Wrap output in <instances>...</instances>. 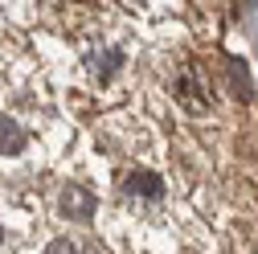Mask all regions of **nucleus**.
I'll return each mask as SVG.
<instances>
[{"label":"nucleus","mask_w":258,"mask_h":254,"mask_svg":"<svg viewBox=\"0 0 258 254\" xmlns=\"http://www.w3.org/2000/svg\"><path fill=\"white\" fill-rule=\"evenodd\" d=\"M172 94H176V103H180L184 111H192V115H205V111L213 107L209 82H205V74H201L197 66H184V70L176 74V82H172Z\"/></svg>","instance_id":"obj_1"},{"label":"nucleus","mask_w":258,"mask_h":254,"mask_svg":"<svg viewBox=\"0 0 258 254\" xmlns=\"http://www.w3.org/2000/svg\"><path fill=\"white\" fill-rule=\"evenodd\" d=\"M160 197H164V180H160L156 172H127L123 176V201L132 205V209H148V205H156Z\"/></svg>","instance_id":"obj_2"},{"label":"nucleus","mask_w":258,"mask_h":254,"mask_svg":"<svg viewBox=\"0 0 258 254\" xmlns=\"http://www.w3.org/2000/svg\"><path fill=\"white\" fill-rule=\"evenodd\" d=\"M57 213L70 217V221L90 217V213H94V193L82 188V184H61V188H57Z\"/></svg>","instance_id":"obj_3"},{"label":"nucleus","mask_w":258,"mask_h":254,"mask_svg":"<svg viewBox=\"0 0 258 254\" xmlns=\"http://www.w3.org/2000/svg\"><path fill=\"white\" fill-rule=\"evenodd\" d=\"M119 61H123V53L111 49V45H94V49H86V70H90L94 82H111L115 70H119Z\"/></svg>","instance_id":"obj_4"},{"label":"nucleus","mask_w":258,"mask_h":254,"mask_svg":"<svg viewBox=\"0 0 258 254\" xmlns=\"http://www.w3.org/2000/svg\"><path fill=\"white\" fill-rule=\"evenodd\" d=\"M25 148V132H21V127L9 119V115H0V152H21Z\"/></svg>","instance_id":"obj_5"},{"label":"nucleus","mask_w":258,"mask_h":254,"mask_svg":"<svg viewBox=\"0 0 258 254\" xmlns=\"http://www.w3.org/2000/svg\"><path fill=\"white\" fill-rule=\"evenodd\" d=\"M225 70H230V82H234V90L242 94V99H250V74H246V66H242L238 57H230V61H225Z\"/></svg>","instance_id":"obj_6"},{"label":"nucleus","mask_w":258,"mask_h":254,"mask_svg":"<svg viewBox=\"0 0 258 254\" xmlns=\"http://www.w3.org/2000/svg\"><path fill=\"white\" fill-rule=\"evenodd\" d=\"M0 242H5V230H0Z\"/></svg>","instance_id":"obj_7"}]
</instances>
